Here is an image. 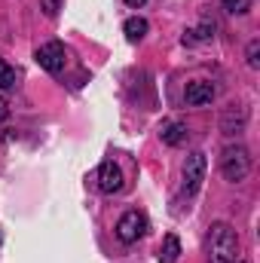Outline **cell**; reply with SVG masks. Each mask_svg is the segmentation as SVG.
I'll use <instances>...</instances> for the list:
<instances>
[{
    "label": "cell",
    "instance_id": "7c38bea8",
    "mask_svg": "<svg viewBox=\"0 0 260 263\" xmlns=\"http://www.w3.org/2000/svg\"><path fill=\"white\" fill-rule=\"evenodd\" d=\"M224 9L233 12V15H242V12L251 9V0H224Z\"/></svg>",
    "mask_w": 260,
    "mask_h": 263
},
{
    "label": "cell",
    "instance_id": "8fae6325",
    "mask_svg": "<svg viewBox=\"0 0 260 263\" xmlns=\"http://www.w3.org/2000/svg\"><path fill=\"white\" fill-rule=\"evenodd\" d=\"M9 86H15V70L0 59V89H9Z\"/></svg>",
    "mask_w": 260,
    "mask_h": 263
},
{
    "label": "cell",
    "instance_id": "7a4b0ae2",
    "mask_svg": "<svg viewBox=\"0 0 260 263\" xmlns=\"http://www.w3.org/2000/svg\"><path fill=\"white\" fill-rule=\"evenodd\" d=\"M248 172H251V156H248L245 147H227L220 153V175L227 181H233V184L236 181H245Z\"/></svg>",
    "mask_w": 260,
    "mask_h": 263
},
{
    "label": "cell",
    "instance_id": "277c9868",
    "mask_svg": "<svg viewBox=\"0 0 260 263\" xmlns=\"http://www.w3.org/2000/svg\"><path fill=\"white\" fill-rule=\"evenodd\" d=\"M205 181V156L202 153H190L187 162H184V190L196 193Z\"/></svg>",
    "mask_w": 260,
    "mask_h": 263
},
{
    "label": "cell",
    "instance_id": "52a82bcc",
    "mask_svg": "<svg viewBox=\"0 0 260 263\" xmlns=\"http://www.w3.org/2000/svg\"><path fill=\"white\" fill-rule=\"evenodd\" d=\"M187 104H211V98H214V86L211 83H205V80H196V83H190L187 86Z\"/></svg>",
    "mask_w": 260,
    "mask_h": 263
},
{
    "label": "cell",
    "instance_id": "2e32d148",
    "mask_svg": "<svg viewBox=\"0 0 260 263\" xmlns=\"http://www.w3.org/2000/svg\"><path fill=\"white\" fill-rule=\"evenodd\" d=\"M126 3H129V6H141V3H144V0H126Z\"/></svg>",
    "mask_w": 260,
    "mask_h": 263
},
{
    "label": "cell",
    "instance_id": "30bf717a",
    "mask_svg": "<svg viewBox=\"0 0 260 263\" xmlns=\"http://www.w3.org/2000/svg\"><path fill=\"white\" fill-rule=\"evenodd\" d=\"M123 28H126V37H129V40H141V37L147 34V22H144V18H129Z\"/></svg>",
    "mask_w": 260,
    "mask_h": 263
},
{
    "label": "cell",
    "instance_id": "3957f363",
    "mask_svg": "<svg viewBox=\"0 0 260 263\" xmlns=\"http://www.w3.org/2000/svg\"><path fill=\"white\" fill-rule=\"evenodd\" d=\"M144 230H147V220H144V214H138V211H126L123 217H120V223H117V236H120V242H138L141 236H144Z\"/></svg>",
    "mask_w": 260,
    "mask_h": 263
},
{
    "label": "cell",
    "instance_id": "9a60e30c",
    "mask_svg": "<svg viewBox=\"0 0 260 263\" xmlns=\"http://www.w3.org/2000/svg\"><path fill=\"white\" fill-rule=\"evenodd\" d=\"M6 120H9V104L0 98V123H6Z\"/></svg>",
    "mask_w": 260,
    "mask_h": 263
},
{
    "label": "cell",
    "instance_id": "5bb4252c",
    "mask_svg": "<svg viewBox=\"0 0 260 263\" xmlns=\"http://www.w3.org/2000/svg\"><path fill=\"white\" fill-rule=\"evenodd\" d=\"M40 6H43L46 15H55L59 12V0H40Z\"/></svg>",
    "mask_w": 260,
    "mask_h": 263
},
{
    "label": "cell",
    "instance_id": "5b68a950",
    "mask_svg": "<svg viewBox=\"0 0 260 263\" xmlns=\"http://www.w3.org/2000/svg\"><path fill=\"white\" fill-rule=\"evenodd\" d=\"M37 62L40 67H46L49 73H59V70H65V46L62 43H46V46H40L37 49Z\"/></svg>",
    "mask_w": 260,
    "mask_h": 263
},
{
    "label": "cell",
    "instance_id": "ba28073f",
    "mask_svg": "<svg viewBox=\"0 0 260 263\" xmlns=\"http://www.w3.org/2000/svg\"><path fill=\"white\" fill-rule=\"evenodd\" d=\"M178 254H181V242L175 233H169L162 239V248H159V263H178Z\"/></svg>",
    "mask_w": 260,
    "mask_h": 263
},
{
    "label": "cell",
    "instance_id": "6da1fadb",
    "mask_svg": "<svg viewBox=\"0 0 260 263\" xmlns=\"http://www.w3.org/2000/svg\"><path fill=\"white\" fill-rule=\"evenodd\" d=\"M239 257V239L233 233V227L227 223H214L208 233V260L211 263H236Z\"/></svg>",
    "mask_w": 260,
    "mask_h": 263
},
{
    "label": "cell",
    "instance_id": "8992f818",
    "mask_svg": "<svg viewBox=\"0 0 260 263\" xmlns=\"http://www.w3.org/2000/svg\"><path fill=\"white\" fill-rule=\"evenodd\" d=\"M98 190L101 193H120L123 190V172H120V165L117 162H101V168H98Z\"/></svg>",
    "mask_w": 260,
    "mask_h": 263
},
{
    "label": "cell",
    "instance_id": "9c48e42d",
    "mask_svg": "<svg viewBox=\"0 0 260 263\" xmlns=\"http://www.w3.org/2000/svg\"><path fill=\"white\" fill-rule=\"evenodd\" d=\"M184 138H187V126H184V123H169V126L162 129V141L172 144V147H178Z\"/></svg>",
    "mask_w": 260,
    "mask_h": 263
},
{
    "label": "cell",
    "instance_id": "4fadbf2b",
    "mask_svg": "<svg viewBox=\"0 0 260 263\" xmlns=\"http://www.w3.org/2000/svg\"><path fill=\"white\" fill-rule=\"evenodd\" d=\"M257 49H260V43L254 40V43L248 46V65H251V67H257V65H260V59H257Z\"/></svg>",
    "mask_w": 260,
    "mask_h": 263
}]
</instances>
